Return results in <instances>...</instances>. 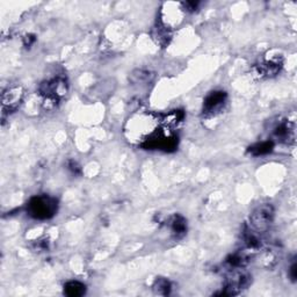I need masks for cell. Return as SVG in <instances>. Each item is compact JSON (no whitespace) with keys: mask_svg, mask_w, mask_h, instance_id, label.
Returning a JSON list of instances; mask_svg holds the SVG:
<instances>
[{"mask_svg":"<svg viewBox=\"0 0 297 297\" xmlns=\"http://www.w3.org/2000/svg\"><path fill=\"white\" fill-rule=\"evenodd\" d=\"M160 116L152 112H136L127 120L125 136L131 144L144 146L158 133Z\"/></svg>","mask_w":297,"mask_h":297,"instance_id":"obj_1","label":"cell"},{"mask_svg":"<svg viewBox=\"0 0 297 297\" xmlns=\"http://www.w3.org/2000/svg\"><path fill=\"white\" fill-rule=\"evenodd\" d=\"M28 214L36 220H48L57 212V201L47 195L33 197L28 202Z\"/></svg>","mask_w":297,"mask_h":297,"instance_id":"obj_2","label":"cell"},{"mask_svg":"<svg viewBox=\"0 0 297 297\" xmlns=\"http://www.w3.org/2000/svg\"><path fill=\"white\" fill-rule=\"evenodd\" d=\"M274 219V208L272 205L265 204L255 208L250 216L252 228L255 232L267 231Z\"/></svg>","mask_w":297,"mask_h":297,"instance_id":"obj_3","label":"cell"},{"mask_svg":"<svg viewBox=\"0 0 297 297\" xmlns=\"http://www.w3.org/2000/svg\"><path fill=\"white\" fill-rule=\"evenodd\" d=\"M180 6L181 5H179V4H165L160 16L161 27L170 31V29H173L176 26H179L183 18V7Z\"/></svg>","mask_w":297,"mask_h":297,"instance_id":"obj_4","label":"cell"},{"mask_svg":"<svg viewBox=\"0 0 297 297\" xmlns=\"http://www.w3.org/2000/svg\"><path fill=\"white\" fill-rule=\"evenodd\" d=\"M225 101H227V93L222 91L212 92L206 97L204 112L206 114H215L224 106Z\"/></svg>","mask_w":297,"mask_h":297,"instance_id":"obj_5","label":"cell"},{"mask_svg":"<svg viewBox=\"0 0 297 297\" xmlns=\"http://www.w3.org/2000/svg\"><path fill=\"white\" fill-rule=\"evenodd\" d=\"M273 134L277 140L282 142H290L295 137V127L289 121L277 122L273 127Z\"/></svg>","mask_w":297,"mask_h":297,"instance_id":"obj_6","label":"cell"},{"mask_svg":"<svg viewBox=\"0 0 297 297\" xmlns=\"http://www.w3.org/2000/svg\"><path fill=\"white\" fill-rule=\"evenodd\" d=\"M22 96H24V91L21 87H13L10 88L3 94V108L4 111L9 108L10 111H14L20 105Z\"/></svg>","mask_w":297,"mask_h":297,"instance_id":"obj_7","label":"cell"},{"mask_svg":"<svg viewBox=\"0 0 297 297\" xmlns=\"http://www.w3.org/2000/svg\"><path fill=\"white\" fill-rule=\"evenodd\" d=\"M183 112L182 111H172L168 114L161 116L160 123H163L165 128H167L168 130L174 129L175 127H178L179 123L182 122L183 120Z\"/></svg>","mask_w":297,"mask_h":297,"instance_id":"obj_8","label":"cell"},{"mask_svg":"<svg viewBox=\"0 0 297 297\" xmlns=\"http://www.w3.org/2000/svg\"><path fill=\"white\" fill-rule=\"evenodd\" d=\"M86 291V287L79 281H70L64 285V294L70 297L82 296Z\"/></svg>","mask_w":297,"mask_h":297,"instance_id":"obj_9","label":"cell"},{"mask_svg":"<svg viewBox=\"0 0 297 297\" xmlns=\"http://www.w3.org/2000/svg\"><path fill=\"white\" fill-rule=\"evenodd\" d=\"M274 148V143L272 141H266V142H261L258 143L253 146L250 148V152L251 155L253 156H262V155H267L272 151Z\"/></svg>","mask_w":297,"mask_h":297,"instance_id":"obj_10","label":"cell"},{"mask_svg":"<svg viewBox=\"0 0 297 297\" xmlns=\"http://www.w3.org/2000/svg\"><path fill=\"white\" fill-rule=\"evenodd\" d=\"M152 78L153 73L145 70H136L130 74V80L134 84H144V82H149Z\"/></svg>","mask_w":297,"mask_h":297,"instance_id":"obj_11","label":"cell"},{"mask_svg":"<svg viewBox=\"0 0 297 297\" xmlns=\"http://www.w3.org/2000/svg\"><path fill=\"white\" fill-rule=\"evenodd\" d=\"M171 228L172 231L174 232L176 237H181L185 235L186 232V221L183 217L176 215L171 221Z\"/></svg>","mask_w":297,"mask_h":297,"instance_id":"obj_12","label":"cell"},{"mask_svg":"<svg viewBox=\"0 0 297 297\" xmlns=\"http://www.w3.org/2000/svg\"><path fill=\"white\" fill-rule=\"evenodd\" d=\"M153 290L156 291V294L158 295H164L166 296L170 294L171 291V284L166 279H157L155 281V284H153Z\"/></svg>","mask_w":297,"mask_h":297,"instance_id":"obj_13","label":"cell"},{"mask_svg":"<svg viewBox=\"0 0 297 297\" xmlns=\"http://www.w3.org/2000/svg\"><path fill=\"white\" fill-rule=\"evenodd\" d=\"M70 168V171H72V173H74V174H79L80 173V167H79V165L76 163V161L71 160L69 161V165H67Z\"/></svg>","mask_w":297,"mask_h":297,"instance_id":"obj_14","label":"cell"},{"mask_svg":"<svg viewBox=\"0 0 297 297\" xmlns=\"http://www.w3.org/2000/svg\"><path fill=\"white\" fill-rule=\"evenodd\" d=\"M289 275H290L292 281H296V279H297V265H296L295 261L292 262L290 268H289Z\"/></svg>","mask_w":297,"mask_h":297,"instance_id":"obj_15","label":"cell"}]
</instances>
